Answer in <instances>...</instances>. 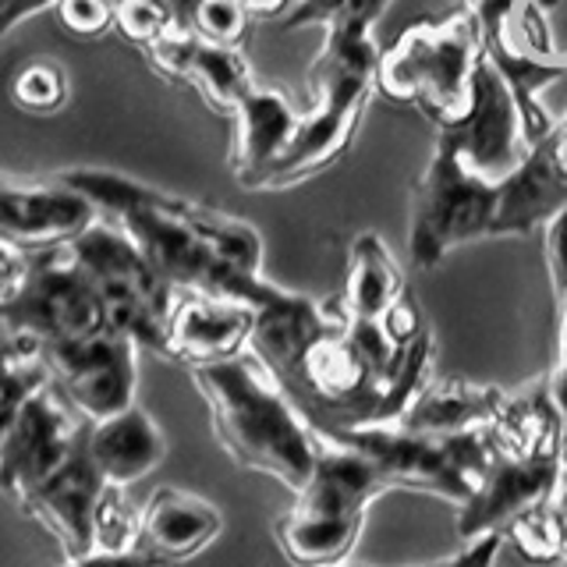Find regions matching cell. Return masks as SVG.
Returning a JSON list of instances; mask_svg holds the SVG:
<instances>
[{"label": "cell", "mask_w": 567, "mask_h": 567, "mask_svg": "<svg viewBox=\"0 0 567 567\" xmlns=\"http://www.w3.org/2000/svg\"><path fill=\"white\" fill-rule=\"evenodd\" d=\"M518 4L522 0H461V8L475 18L486 61L501 71L514 103H518L525 142L536 146L560 117L543 103V89L554 85L567 68L528 58V53L514 43V14H518Z\"/></svg>", "instance_id": "obj_15"}, {"label": "cell", "mask_w": 567, "mask_h": 567, "mask_svg": "<svg viewBox=\"0 0 567 567\" xmlns=\"http://www.w3.org/2000/svg\"><path fill=\"white\" fill-rule=\"evenodd\" d=\"M138 543V507L121 486H106L93 518V554H124Z\"/></svg>", "instance_id": "obj_33"}, {"label": "cell", "mask_w": 567, "mask_h": 567, "mask_svg": "<svg viewBox=\"0 0 567 567\" xmlns=\"http://www.w3.org/2000/svg\"><path fill=\"white\" fill-rule=\"evenodd\" d=\"M454 146L461 164L483 177H504L522 164L528 153L518 103H514L507 82L501 79L486 53L478 61L472 85V111L451 132H436Z\"/></svg>", "instance_id": "obj_14"}, {"label": "cell", "mask_w": 567, "mask_h": 567, "mask_svg": "<svg viewBox=\"0 0 567 567\" xmlns=\"http://www.w3.org/2000/svg\"><path fill=\"white\" fill-rule=\"evenodd\" d=\"M103 330H111L103 298L71 259L68 245L35 252L18 291L0 306V337L35 348L82 341Z\"/></svg>", "instance_id": "obj_10"}, {"label": "cell", "mask_w": 567, "mask_h": 567, "mask_svg": "<svg viewBox=\"0 0 567 567\" xmlns=\"http://www.w3.org/2000/svg\"><path fill=\"white\" fill-rule=\"evenodd\" d=\"M348 443L380 468L386 489L430 493L461 507L483 478L493 447L486 430L472 433H415L404 425H365L327 436Z\"/></svg>", "instance_id": "obj_9"}, {"label": "cell", "mask_w": 567, "mask_h": 567, "mask_svg": "<svg viewBox=\"0 0 567 567\" xmlns=\"http://www.w3.org/2000/svg\"><path fill=\"white\" fill-rule=\"evenodd\" d=\"M138 344L117 330H103L82 341L40 348L50 383L85 422L111 419L135 404Z\"/></svg>", "instance_id": "obj_11"}, {"label": "cell", "mask_w": 567, "mask_h": 567, "mask_svg": "<svg viewBox=\"0 0 567 567\" xmlns=\"http://www.w3.org/2000/svg\"><path fill=\"white\" fill-rule=\"evenodd\" d=\"M53 4H58V0H0V40H4L11 29L22 25L25 18L50 11Z\"/></svg>", "instance_id": "obj_38"}, {"label": "cell", "mask_w": 567, "mask_h": 567, "mask_svg": "<svg viewBox=\"0 0 567 567\" xmlns=\"http://www.w3.org/2000/svg\"><path fill=\"white\" fill-rule=\"evenodd\" d=\"M11 100L18 111L35 114V117H47V114H58L68 106V71L61 61L53 58H32L11 75Z\"/></svg>", "instance_id": "obj_31"}, {"label": "cell", "mask_w": 567, "mask_h": 567, "mask_svg": "<svg viewBox=\"0 0 567 567\" xmlns=\"http://www.w3.org/2000/svg\"><path fill=\"white\" fill-rule=\"evenodd\" d=\"M564 117H567V111H564Z\"/></svg>", "instance_id": "obj_39"}, {"label": "cell", "mask_w": 567, "mask_h": 567, "mask_svg": "<svg viewBox=\"0 0 567 567\" xmlns=\"http://www.w3.org/2000/svg\"><path fill=\"white\" fill-rule=\"evenodd\" d=\"M89 457L106 483L128 489L164 465L167 436L150 412L132 404L111 419L89 422Z\"/></svg>", "instance_id": "obj_23"}, {"label": "cell", "mask_w": 567, "mask_h": 567, "mask_svg": "<svg viewBox=\"0 0 567 567\" xmlns=\"http://www.w3.org/2000/svg\"><path fill=\"white\" fill-rule=\"evenodd\" d=\"M404 298H408L404 270L394 259V252L383 245V238L372 235V230L354 235L351 248H348L344 288L337 291V301H341L344 316L377 323V319H383Z\"/></svg>", "instance_id": "obj_25"}, {"label": "cell", "mask_w": 567, "mask_h": 567, "mask_svg": "<svg viewBox=\"0 0 567 567\" xmlns=\"http://www.w3.org/2000/svg\"><path fill=\"white\" fill-rule=\"evenodd\" d=\"M106 486L111 483L100 475L93 457H89V430H85L79 447L47 478H40L32 489L18 496V504H22L29 518L43 522L53 532V539L64 549V560H75L93 554V518Z\"/></svg>", "instance_id": "obj_17"}, {"label": "cell", "mask_w": 567, "mask_h": 567, "mask_svg": "<svg viewBox=\"0 0 567 567\" xmlns=\"http://www.w3.org/2000/svg\"><path fill=\"white\" fill-rule=\"evenodd\" d=\"M377 61L380 43L372 29L323 32V47L309 64V106L298 117L291 146L262 174L259 192L295 188L351 150L365 106L377 96Z\"/></svg>", "instance_id": "obj_5"}, {"label": "cell", "mask_w": 567, "mask_h": 567, "mask_svg": "<svg viewBox=\"0 0 567 567\" xmlns=\"http://www.w3.org/2000/svg\"><path fill=\"white\" fill-rule=\"evenodd\" d=\"M319 440L312 475L274 522L280 554L295 567H341L362 536L369 504L386 493L380 468L365 454L327 436Z\"/></svg>", "instance_id": "obj_7"}, {"label": "cell", "mask_w": 567, "mask_h": 567, "mask_svg": "<svg viewBox=\"0 0 567 567\" xmlns=\"http://www.w3.org/2000/svg\"><path fill=\"white\" fill-rule=\"evenodd\" d=\"M390 8V0H295L280 18L284 29H372Z\"/></svg>", "instance_id": "obj_32"}, {"label": "cell", "mask_w": 567, "mask_h": 567, "mask_svg": "<svg viewBox=\"0 0 567 567\" xmlns=\"http://www.w3.org/2000/svg\"><path fill=\"white\" fill-rule=\"evenodd\" d=\"M501 536L532 567H567V514L557 504V493L511 518Z\"/></svg>", "instance_id": "obj_27"}, {"label": "cell", "mask_w": 567, "mask_h": 567, "mask_svg": "<svg viewBox=\"0 0 567 567\" xmlns=\"http://www.w3.org/2000/svg\"><path fill=\"white\" fill-rule=\"evenodd\" d=\"M301 111L277 85L252 82L235 106V135H230V174L248 192H259L262 174L291 146Z\"/></svg>", "instance_id": "obj_20"}, {"label": "cell", "mask_w": 567, "mask_h": 567, "mask_svg": "<svg viewBox=\"0 0 567 567\" xmlns=\"http://www.w3.org/2000/svg\"><path fill=\"white\" fill-rule=\"evenodd\" d=\"M248 351L319 436L390 425L433 377V327L408 295L383 319L274 284L256 306Z\"/></svg>", "instance_id": "obj_1"}, {"label": "cell", "mask_w": 567, "mask_h": 567, "mask_svg": "<svg viewBox=\"0 0 567 567\" xmlns=\"http://www.w3.org/2000/svg\"><path fill=\"white\" fill-rule=\"evenodd\" d=\"M68 252L103 298L111 330L132 337L142 351L164 354V333L177 291L156 274L128 230L100 213L75 241H68Z\"/></svg>", "instance_id": "obj_8"}, {"label": "cell", "mask_w": 567, "mask_h": 567, "mask_svg": "<svg viewBox=\"0 0 567 567\" xmlns=\"http://www.w3.org/2000/svg\"><path fill=\"white\" fill-rule=\"evenodd\" d=\"M177 29H185L213 47H241L252 29V11L245 0H171Z\"/></svg>", "instance_id": "obj_29"}, {"label": "cell", "mask_w": 567, "mask_h": 567, "mask_svg": "<svg viewBox=\"0 0 567 567\" xmlns=\"http://www.w3.org/2000/svg\"><path fill=\"white\" fill-rule=\"evenodd\" d=\"M560 206H567L564 114L504 177L468 171L451 142L436 135L433 153L412 185L408 256L415 270L430 274L461 245L536 235Z\"/></svg>", "instance_id": "obj_3"}, {"label": "cell", "mask_w": 567, "mask_h": 567, "mask_svg": "<svg viewBox=\"0 0 567 567\" xmlns=\"http://www.w3.org/2000/svg\"><path fill=\"white\" fill-rule=\"evenodd\" d=\"M256 327V306L206 291H177L159 359L185 369L217 365L248 351Z\"/></svg>", "instance_id": "obj_16"}, {"label": "cell", "mask_w": 567, "mask_h": 567, "mask_svg": "<svg viewBox=\"0 0 567 567\" xmlns=\"http://www.w3.org/2000/svg\"><path fill=\"white\" fill-rule=\"evenodd\" d=\"M50 11L58 18V29L75 40H100L114 29L111 0H58Z\"/></svg>", "instance_id": "obj_35"}, {"label": "cell", "mask_w": 567, "mask_h": 567, "mask_svg": "<svg viewBox=\"0 0 567 567\" xmlns=\"http://www.w3.org/2000/svg\"><path fill=\"white\" fill-rule=\"evenodd\" d=\"M514 43L528 58L567 68V0H522L514 14Z\"/></svg>", "instance_id": "obj_28"}, {"label": "cell", "mask_w": 567, "mask_h": 567, "mask_svg": "<svg viewBox=\"0 0 567 567\" xmlns=\"http://www.w3.org/2000/svg\"><path fill=\"white\" fill-rule=\"evenodd\" d=\"M58 177L128 230L174 291H206L259 306L274 288L262 274V235L235 213L106 167H68Z\"/></svg>", "instance_id": "obj_2"}, {"label": "cell", "mask_w": 567, "mask_h": 567, "mask_svg": "<svg viewBox=\"0 0 567 567\" xmlns=\"http://www.w3.org/2000/svg\"><path fill=\"white\" fill-rule=\"evenodd\" d=\"M111 8H114V32L138 50L153 47L171 29H177L171 0H111Z\"/></svg>", "instance_id": "obj_34"}, {"label": "cell", "mask_w": 567, "mask_h": 567, "mask_svg": "<svg viewBox=\"0 0 567 567\" xmlns=\"http://www.w3.org/2000/svg\"><path fill=\"white\" fill-rule=\"evenodd\" d=\"M100 209L61 177L0 174V241L47 252L75 241Z\"/></svg>", "instance_id": "obj_13"}, {"label": "cell", "mask_w": 567, "mask_h": 567, "mask_svg": "<svg viewBox=\"0 0 567 567\" xmlns=\"http://www.w3.org/2000/svg\"><path fill=\"white\" fill-rule=\"evenodd\" d=\"M188 372L209 408L213 436L238 468L270 475L291 493L306 486L323 440L252 351Z\"/></svg>", "instance_id": "obj_4"}, {"label": "cell", "mask_w": 567, "mask_h": 567, "mask_svg": "<svg viewBox=\"0 0 567 567\" xmlns=\"http://www.w3.org/2000/svg\"><path fill=\"white\" fill-rule=\"evenodd\" d=\"M493 454L507 457H567V422L549 394L546 377L507 390L496 419L486 425Z\"/></svg>", "instance_id": "obj_22"}, {"label": "cell", "mask_w": 567, "mask_h": 567, "mask_svg": "<svg viewBox=\"0 0 567 567\" xmlns=\"http://www.w3.org/2000/svg\"><path fill=\"white\" fill-rule=\"evenodd\" d=\"M224 532V514L206 496L188 489L159 486L146 504L138 507V543L135 549L164 560L167 567L192 560L195 554Z\"/></svg>", "instance_id": "obj_21"}, {"label": "cell", "mask_w": 567, "mask_h": 567, "mask_svg": "<svg viewBox=\"0 0 567 567\" xmlns=\"http://www.w3.org/2000/svg\"><path fill=\"white\" fill-rule=\"evenodd\" d=\"M507 398L504 386L472 383L465 377H430L398 425L415 433H472L486 430Z\"/></svg>", "instance_id": "obj_24"}, {"label": "cell", "mask_w": 567, "mask_h": 567, "mask_svg": "<svg viewBox=\"0 0 567 567\" xmlns=\"http://www.w3.org/2000/svg\"><path fill=\"white\" fill-rule=\"evenodd\" d=\"M504 549V536L501 532H489V536H478L472 543H465L451 557H440V560H430V564H415V567H493L496 557H501Z\"/></svg>", "instance_id": "obj_36"}, {"label": "cell", "mask_w": 567, "mask_h": 567, "mask_svg": "<svg viewBox=\"0 0 567 567\" xmlns=\"http://www.w3.org/2000/svg\"><path fill=\"white\" fill-rule=\"evenodd\" d=\"M4 341L8 348L0 354V436L8 433V425L14 422V415L22 412L35 390H43L50 383L40 348L29 341H11V337H4Z\"/></svg>", "instance_id": "obj_30"}, {"label": "cell", "mask_w": 567, "mask_h": 567, "mask_svg": "<svg viewBox=\"0 0 567 567\" xmlns=\"http://www.w3.org/2000/svg\"><path fill=\"white\" fill-rule=\"evenodd\" d=\"M483 61L475 18L465 8L422 18L380 50L377 96L415 106L436 132L457 128L472 111V85Z\"/></svg>", "instance_id": "obj_6"}, {"label": "cell", "mask_w": 567, "mask_h": 567, "mask_svg": "<svg viewBox=\"0 0 567 567\" xmlns=\"http://www.w3.org/2000/svg\"><path fill=\"white\" fill-rule=\"evenodd\" d=\"M29 259H32V252H25V248L0 241V306L18 291V284H22V277L29 270Z\"/></svg>", "instance_id": "obj_37"}, {"label": "cell", "mask_w": 567, "mask_h": 567, "mask_svg": "<svg viewBox=\"0 0 567 567\" xmlns=\"http://www.w3.org/2000/svg\"><path fill=\"white\" fill-rule=\"evenodd\" d=\"M567 457H507L493 454L472 496L457 507V539L472 543L504 532L511 518L557 493Z\"/></svg>", "instance_id": "obj_18"}, {"label": "cell", "mask_w": 567, "mask_h": 567, "mask_svg": "<svg viewBox=\"0 0 567 567\" xmlns=\"http://www.w3.org/2000/svg\"><path fill=\"white\" fill-rule=\"evenodd\" d=\"M159 79L192 89L213 114L230 117L256 75L241 47H213L185 29H171L164 40L142 50Z\"/></svg>", "instance_id": "obj_19"}, {"label": "cell", "mask_w": 567, "mask_h": 567, "mask_svg": "<svg viewBox=\"0 0 567 567\" xmlns=\"http://www.w3.org/2000/svg\"><path fill=\"white\" fill-rule=\"evenodd\" d=\"M543 259H546L554 319H557V354H554V369L546 372V383L567 422V206H560L543 224Z\"/></svg>", "instance_id": "obj_26"}, {"label": "cell", "mask_w": 567, "mask_h": 567, "mask_svg": "<svg viewBox=\"0 0 567 567\" xmlns=\"http://www.w3.org/2000/svg\"><path fill=\"white\" fill-rule=\"evenodd\" d=\"M85 430L89 422L58 394V386L35 390L0 436V493L18 501L79 447Z\"/></svg>", "instance_id": "obj_12"}]
</instances>
